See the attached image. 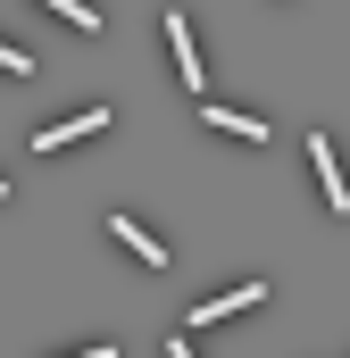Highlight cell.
I'll list each match as a JSON object with an SVG mask.
<instances>
[{"label":"cell","instance_id":"cell-3","mask_svg":"<svg viewBox=\"0 0 350 358\" xmlns=\"http://www.w3.org/2000/svg\"><path fill=\"white\" fill-rule=\"evenodd\" d=\"M84 134H108V108H84V117H67V125H34V150H67V142H84Z\"/></svg>","mask_w":350,"mask_h":358},{"label":"cell","instance_id":"cell-7","mask_svg":"<svg viewBox=\"0 0 350 358\" xmlns=\"http://www.w3.org/2000/svg\"><path fill=\"white\" fill-rule=\"evenodd\" d=\"M0 76H34V59H25L17 42H0Z\"/></svg>","mask_w":350,"mask_h":358},{"label":"cell","instance_id":"cell-5","mask_svg":"<svg viewBox=\"0 0 350 358\" xmlns=\"http://www.w3.org/2000/svg\"><path fill=\"white\" fill-rule=\"evenodd\" d=\"M108 234H117V242H125V250H134L142 267H175V259H167V242H159V234H142L134 217H108Z\"/></svg>","mask_w":350,"mask_h":358},{"label":"cell","instance_id":"cell-1","mask_svg":"<svg viewBox=\"0 0 350 358\" xmlns=\"http://www.w3.org/2000/svg\"><path fill=\"white\" fill-rule=\"evenodd\" d=\"M309 167H317L326 208H334V217H350V183H342V159H334V142H326V134H309Z\"/></svg>","mask_w":350,"mask_h":358},{"label":"cell","instance_id":"cell-2","mask_svg":"<svg viewBox=\"0 0 350 358\" xmlns=\"http://www.w3.org/2000/svg\"><path fill=\"white\" fill-rule=\"evenodd\" d=\"M267 283H242V292H217V300H200L192 317H183V334H200V325H217V317H242V308H259Z\"/></svg>","mask_w":350,"mask_h":358},{"label":"cell","instance_id":"cell-8","mask_svg":"<svg viewBox=\"0 0 350 358\" xmlns=\"http://www.w3.org/2000/svg\"><path fill=\"white\" fill-rule=\"evenodd\" d=\"M167 358H192V350H183V325H175V334H167Z\"/></svg>","mask_w":350,"mask_h":358},{"label":"cell","instance_id":"cell-9","mask_svg":"<svg viewBox=\"0 0 350 358\" xmlns=\"http://www.w3.org/2000/svg\"><path fill=\"white\" fill-rule=\"evenodd\" d=\"M67 358H117V350H108V342H92V350H67Z\"/></svg>","mask_w":350,"mask_h":358},{"label":"cell","instance_id":"cell-6","mask_svg":"<svg viewBox=\"0 0 350 358\" xmlns=\"http://www.w3.org/2000/svg\"><path fill=\"white\" fill-rule=\"evenodd\" d=\"M200 117H209L217 134H242V142H267V125H259V117H242V108H217V100H200Z\"/></svg>","mask_w":350,"mask_h":358},{"label":"cell","instance_id":"cell-4","mask_svg":"<svg viewBox=\"0 0 350 358\" xmlns=\"http://www.w3.org/2000/svg\"><path fill=\"white\" fill-rule=\"evenodd\" d=\"M167 50H175V84L200 100V59H192V25H183L175 8H167Z\"/></svg>","mask_w":350,"mask_h":358},{"label":"cell","instance_id":"cell-10","mask_svg":"<svg viewBox=\"0 0 350 358\" xmlns=\"http://www.w3.org/2000/svg\"><path fill=\"white\" fill-rule=\"evenodd\" d=\"M0 200H8V183H0Z\"/></svg>","mask_w":350,"mask_h":358}]
</instances>
